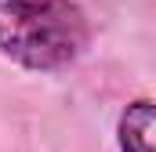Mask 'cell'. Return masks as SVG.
<instances>
[{"instance_id": "obj_1", "label": "cell", "mask_w": 156, "mask_h": 152, "mask_svg": "<svg viewBox=\"0 0 156 152\" xmlns=\"http://www.w3.org/2000/svg\"><path fill=\"white\" fill-rule=\"evenodd\" d=\"M80 0H0V51L26 69H66L87 47Z\"/></svg>"}, {"instance_id": "obj_2", "label": "cell", "mask_w": 156, "mask_h": 152, "mask_svg": "<svg viewBox=\"0 0 156 152\" xmlns=\"http://www.w3.org/2000/svg\"><path fill=\"white\" fill-rule=\"evenodd\" d=\"M120 152H156V102H131L116 123Z\"/></svg>"}]
</instances>
